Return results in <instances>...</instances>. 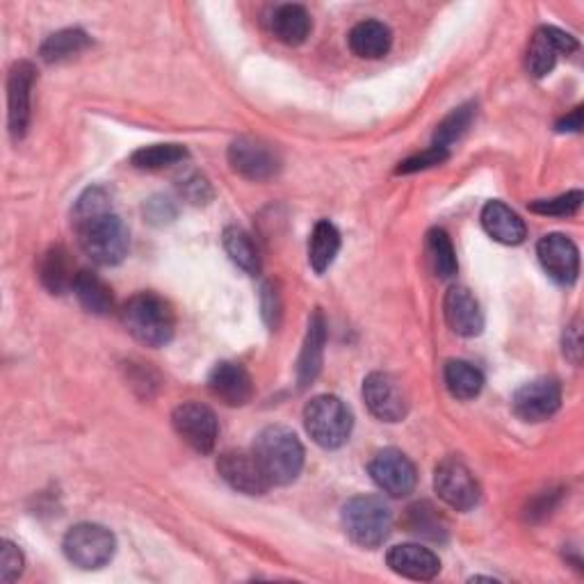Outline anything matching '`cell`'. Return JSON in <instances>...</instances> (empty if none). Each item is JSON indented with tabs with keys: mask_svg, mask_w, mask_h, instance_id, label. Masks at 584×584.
<instances>
[{
	"mask_svg": "<svg viewBox=\"0 0 584 584\" xmlns=\"http://www.w3.org/2000/svg\"><path fill=\"white\" fill-rule=\"evenodd\" d=\"M74 229L85 256L97 265H119L130 246L124 219L112 208L103 188H89L74 206Z\"/></svg>",
	"mask_w": 584,
	"mask_h": 584,
	"instance_id": "1",
	"label": "cell"
},
{
	"mask_svg": "<svg viewBox=\"0 0 584 584\" xmlns=\"http://www.w3.org/2000/svg\"><path fill=\"white\" fill-rule=\"evenodd\" d=\"M252 453L272 486L292 484L304 468V445L295 432L281 424L265 427L256 436Z\"/></svg>",
	"mask_w": 584,
	"mask_h": 584,
	"instance_id": "2",
	"label": "cell"
},
{
	"mask_svg": "<svg viewBox=\"0 0 584 584\" xmlns=\"http://www.w3.org/2000/svg\"><path fill=\"white\" fill-rule=\"evenodd\" d=\"M122 322L135 341L147 347H165L176 331L172 306L153 292H140L122 308Z\"/></svg>",
	"mask_w": 584,
	"mask_h": 584,
	"instance_id": "3",
	"label": "cell"
},
{
	"mask_svg": "<svg viewBox=\"0 0 584 584\" xmlns=\"http://www.w3.org/2000/svg\"><path fill=\"white\" fill-rule=\"evenodd\" d=\"M343 530L356 546L374 550L386 542L393 528V513L384 498L377 496H356L345 503Z\"/></svg>",
	"mask_w": 584,
	"mask_h": 584,
	"instance_id": "4",
	"label": "cell"
},
{
	"mask_svg": "<svg viewBox=\"0 0 584 584\" xmlns=\"http://www.w3.org/2000/svg\"><path fill=\"white\" fill-rule=\"evenodd\" d=\"M304 427L313 443H318L325 450H339L350 441L354 418L341 397L318 395L306 404Z\"/></svg>",
	"mask_w": 584,
	"mask_h": 584,
	"instance_id": "5",
	"label": "cell"
},
{
	"mask_svg": "<svg viewBox=\"0 0 584 584\" xmlns=\"http://www.w3.org/2000/svg\"><path fill=\"white\" fill-rule=\"evenodd\" d=\"M64 557L82 571L107 567L117 550V538L99 523H78L64 534Z\"/></svg>",
	"mask_w": 584,
	"mask_h": 584,
	"instance_id": "6",
	"label": "cell"
},
{
	"mask_svg": "<svg viewBox=\"0 0 584 584\" xmlns=\"http://www.w3.org/2000/svg\"><path fill=\"white\" fill-rule=\"evenodd\" d=\"M434 491L455 511H470L480 503V484L470 468L457 457H447L436 466Z\"/></svg>",
	"mask_w": 584,
	"mask_h": 584,
	"instance_id": "7",
	"label": "cell"
},
{
	"mask_svg": "<svg viewBox=\"0 0 584 584\" xmlns=\"http://www.w3.org/2000/svg\"><path fill=\"white\" fill-rule=\"evenodd\" d=\"M172 424L176 434L181 436L192 450L211 455L219 436V424L213 409L199 402H186L172 414Z\"/></svg>",
	"mask_w": 584,
	"mask_h": 584,
	"instance_id": "8",
	"label": "cell"
},
{
	"mask_svg": "<svg viewBox=\"0 0 584 584\" xmlns=\"http://www.w3.org/2000/svg\"><path fill=\"white\" fill-rule=\"evenodd\" d=\"M370 478L372 482L389 493L391 498H407L414 493L418 484V473L414 461L395 447H386L372 457L370 466Z\"/></svg>",
	"mask_w": 584,
	"mask_h": 584,
	"instance_id": "9",
	"label": "cell"
},
{
	"mask_svg": "<svg viewBox=\"0 0 584 584\" xmlns=\"http://www.w3.org/2000/svg\"><path fill=\"white\" fill-rule=\"evenodd\" d=\"M364 399L370 414L381 422H399L409 414V395L389 372H372L366 377Z\"/></svg>",
	"mask_w": 584,
	"mask_h": 584,
	"instance_id": "10",
	"label": "cell"
},
{
	"mask_svg": "<svg viewBox=\"0 0 584 584\" xmlns=\"http://www.w3.org/2000/svg\"><path fill=\"white\" fill-rule=\"evenodd\" d=\"M561 404V386L553 377H538L528 381L513 393V414L525 422H544L557 414Z\"/></svg>",
	"mask_w": 584,
	"mask_h": 584,
	"instance_id": "11",
	"label": "cell"
},
{
	"mask_svg": "<svg viewBox=\"0 0 584 584\" xmlns=\"http://www.w3.org/2000/svg\"><path fill=\"white\" fill-rule=\"evenodd\" d=\"M229 163L236 174L250 181H267L281 169L279 153L256 138H238L229 147Z\"/></svg>",
	"mask_w": 584,
	"mask_h": 584,
	"instance_id": "12",
	"label": "cell"
},
{
	"mask_svg": "<svg viewBox=\"0 0 584 584\" xmlns=\"http://www.w3.org/2000/svg\"><path fill=\"white\" fill-rule=\"evenodd\" d=\"M544 272L559 285H573L580 275V252L571 238L561 233L544 236L536 244Z\"/></svg>",
	"mask_w": 584,
	"mask_h": 584,
	"instance_id": "13",
	"label": "cell"
},
{
	"mask_svg": "<svg viewBox=\"0 0 584 584\" xmlns=\"http://www.w3.org/2000/svg\"><path fill=\"white\" fill-rule=\"evenodd\" d=\"M217 473L231 488L244 493V496H263V493L272 488L254 453L244 450L221 453L217 459Z\"/></svg>",
	"mask_w": 584,
	"mask_h": 584,
	"instance_id": "14",
	"label": "cell"
},
{
	"mask_svg": "<svg viewBox=\"0 0 584 584\" xmlns=\"http://www.w3.org/2000/svg\"><path fill=\"white\" fill-rule=\"evenodd\" d=\"M37 72L30 62H16L8 78V119L14 140H21L30 124V99Z\"/></svg>",
	"mask_w": 584,
	"mask_h": 584,
	"instance_id": "15",
	"label": "cell"
},
{
	"mask_svg": "<svg viewBox=\"0 0 584 584\" xmlns=\"http://www.w3.org/2000/svg\"><path fill=\"white\" fill-rule=\"evenodd\" d=\"M573 51H577V41L573 35L553 26L538 28L530 41L525 58L528 74L534 78H544L555 69V62L561 53L569 55Z\"/></svg>",
	"mask_w": 584,
	"mask_h": 584,
	"instance_id": "16",
	"label": "cell"
},
{
	"mask_svg": "<svg viewBox=\"0 0 584 584\" xmlns=\"http://www.w3.org/2000/svg\"><path fill=\"white\" fill-rule=\"evenodd\" d=\"M443 316L447 327L464 339H475L484 329V313L480 302L470 295V290L455 285L445 292Z\"/></svg>",
	"mask_w": 584,
	"mask_h": 584,
	"instance_id": "17",
	"label": "cell"
},
{
	"mask_svg": "<svg viewBox=\"0 0 584 584\" xmlns=\"http://www.w3.org/2000/svg\"><path fill=\"white\" fill-rule=\"evenodd\" d=\"M208 389L227 407H244L254 397V379L240 364L221 361L208 377Z\"/></svg>",
	"mask_w": 584,
	"mask_h": 584,
	"instance_id": "18",
	"label": "cell"
},
{
	"mask_svg": "<svg viewBox=\"0 0 584 584\" xmlns=\"http://www.w3.org/2000/svg\"><path fill=\"white\" fill-rule=\"evenodd\" d=\"M386 564L393 573L418 582L434 580L441 571V559L420 544H402L391 548L386 555Z\"/></svg>",
	"mask_w": 584,
	"mask_h": 584,
	"instance_id": "19",
	"label": "cell"
},
{
	"mask_svg": "<svg viewBox=\"0 0 584 584\" xmlns=\"http://www.w3.org/2000/svg\"><path fill=\"white\" fill-rule=\"evenodd\" d=\"M325 345H327V322L322 310L313 313V318L308 322L306 341L300 354V366H297V381L300 389L310 386L313 381L318 379L322 370V358H325Z\"/></svg>",
	"mask_w": 584,
	"mask_h": 584,
	"instance_id": "20",
	"label": "cell"
},
{
	"mask_svg": "<svg viewBox=\"0 0 584 584\" xmlns=\"http://www.w3.org/2000/svg\"><path fill=\"white\" fill-rule=\"evenodd\" d=\"M482 227L493 240L507 246L525 242V236H528L525 221L521 219V215L513 213L509 206H505L503 201H488V204L482 208Z\"/></svg>",
	"mask_w": 584,
	"mask_h": 584,
	"instance_id": "21",
	"label": "cell"
},
{
	"mask_svg": "<svg viewBox=\"0 0 584 584\" xmlns=\"http://www.w3.org/2000/svg\"><path fill=\"white\" fill-rule=\"evenodd\" d=\"M350 49L356 58L379 60L384 58L393 47V33L381 21H361L350 33Z\"/></svg>",
	"mask_w": 584,
	"mask_h": 584,
	"instance_id": "22",
	"label": "cell"
},
{
	"mask_svg": "<svg viewBox=\"0 0 584 584\" xmlns=\"http://www.w3.org/2000/svg\"><path fill=\"white\" fill-rule=\"evenodd\" d=\"M269 30L285 47H300L310 35V14L302 5H281L269 18Z\"/></svg>",
	"mask_w": 584,
	"mask_h": 584,
	"instance_id": "23",
	"label": "cell"
},
{
	"mask_svg": "<svg viewBox=\"0 0 584 584\" xmlns=\"http://www.w3.org/2000/svg\"><path fill=\"white\" fill-rule=\"evenodd\" d=\"M39 279L51 295H64L66 290L74 288V265L64 246H51V250L43 254L39 263Z\"/></svg>",
	"mask_w": 584,
	"mask_h": 584,
	"instance_id": "24",
	"label": "cell"
},
{
	"mask_svg": "<svg viewBox=\"0 0 584 584\" xmlns=\"http://www.w3.org/2000/svg\"><path fill=\"white\" fill-rule=\"evenodd\" d=\"M72 290L78 297L80 306L87 313H92V316H110L112 308H115V297H112V290L107 288V283L94 272H87V269H80L76 275Z\"/></svg>",
	"mask_w": 584,
	"mask_h": 584,
	"instance_id": "25",
	"label": "cell"
},
{
	"mask_svg": "<svg viewBox=\"0 0 584 584\" xmlns=\"http://www.w3.org/2000/svg\"><path fill=\"white\" fill-rule=\"evenodd\" d=\"M341 252V233L333 227L331 221L322 219L316 224V229L310 233L308 240V263L316 269L318 275L327 272L331 263L335 261Z\"/></svg>",
	"mask_w": 584,
	"mask_h": 584,
	"instance_id": "26",
	"label": "cell"
},
{
	"mask_svg": "<svg viewBox=\"0 0 584 584\" xmlns=\"http://www.w3.org/2000/svg\"><path fill=\"white\" fill-rule=\"evenodd\" d=\"M443 379L447 391L457 399H473L484 389V374L473 364L459 361V358L445 364Z\"/></svg>",
	"mask_w": 584,
	"mask_h": 584,
	"instance_id": "27",
	"label": "cell"
},
{
	"mask_svg": "<svg viewBox=\"0 0 584 584\" xmlns=\"http://www.w3.org/2000/svg\"><path fill=\"white\" fill-rule=\"evenodd\" d=\"M89 43H92V39H89L87 33H82L78 28L60 30L41 43L39 55L47 64H58V62L80 55L85 49H89Z\"/></svg>",
	"mask_w": 584,
	"mask_h": 584,
	"instance_id": "28",
	"label": "cell"
},
{
	"mask_svg": "<svg viewBox=\"0 0 584 584\" xmlns=\"http://www.w3.org/2000/svg\"><path fill=\"white\" fill-rule=\"evenodd\" d=\"M427 261L439 279H453L459 269L457 254L450 236L443 229H432L427 233Z\"/></svg>",
	"mask_w": 584,
	"mask_h": 584,
	"instance_id": "29",
	"label": "cell"
},
{
	"mask_svg": "<svg viewBox=\"0 0 584 584\" xmlns=\"http://www.w3.org/2000/svg\"><path fill=\"white\" fill-rule=\"evenodd\" d=\"M221 242H224V250H227L229 258L240 269H244L246 275L261 272V256H258V250H256V244H254L250 233L238 229V227H229L227 231H224Z\"/></svg>",
	"mask_w": 584,
	"mask_h": 584,
	"instance_id": "30",
	"label": "cell"
},
{
	"mask_svg": "<svg viewBox=\"0 0 584 584\" xmlns=\"http://www.w3.org/2000/svg\"><path fill=\"white\" fill-rule=\"evenodd\" d=\"M188 158V149L183 144H151L138 149L130 155V165L144 172H158L165 167H174Z\"/></svg>",
	"mask_w": 584,
	"mask_h": 584,
	"instance_id": "31",
	"label": "cell"
},
{
	"mask_svg": "<svg viewBox=\"0 0 584 584\" xmlns=\"http://www.w3.org/2000/svg\"><path fill=\"white\" fill-rule=\"evenodd\" d=\"M407 530L420 538H430V542H445L447 536L443 516L430 503H416L414 507H409Z\"/></svg>",
	"mask_w": 584,
	"mask_h": 584,
	"instance_id": "32",
	"label": "cell"
},
{
	"mask_svg": "<svg viewBox=\"0 0 584 584\" xmlns=\"http://www.w3.org/2000/svg\"><path fill=\"white\" fill-rule=\"evenodd\" d=\"M473 117H475V105H473V103H466V105H459L457 110H453L450 115H447V117L436 126L434 144H432V147H439V149L450 151V147H453V144L461 138V135L468 130V126L473 124Z\"/></svg>",
	"mask_w": 584,
	"mask_h": 584,
	"instance_id": "33",
	"label": "cell"
},
{
	"mask_svg": "<svg viewBox=\"0 0 584 584\" xmlns=\"http://www.w3.org/2000/svg\"><path fill=\"white\" fill-rule=\"evenodd\" d=\"M582 192L580 190H573V192H567V194H559L555 199H544V201H534V204L530 206L532 213H538V215H550V217H569V215H575L582 206Z\"/></svg>",
	"mask_w": 584,
	"mask_h": 584,
	"instance_id": "34",
	"label": "cell"
},
{
	"mask_svg": "<svg viewBox=\"0 0 584 584\" xmlns=\"http://www.w3.org/2000/svg\"><path fill=\"white\" fill-rule=\"evenodd\" d=\"M178 190H181V196L188 199L190 204L194 206H204L213 199V188L201 174H188L181 178V183H178Z\"/></svg>",
	"mask_w": 584,
	"mask_h": 584,
	"instance_id": "35",
	"label": "cell"
},
{
	"mask_svg": "<svg viewBox=\"0 0 584 584\" xmlns=\"http://www.w3.org/2000/svg\"><path fill=\"white\" fill-rule=\"evenodd\" d=\"M26 567L24 553H21L12 542H3V548H0V580L3 582H14L21 577Z\"/></svg>",
	"mask_w": 584,
	"mask_h": 584,
	"instance_id": "36",
	"label": "cell"
},
{
	"mask_svg": "<svg viewBox=\"0 0 584 584\" xmlns=\"http://www.w3.org/2000/svg\"><path fill=\"white\" fill-rule=\"evenodd\" d=\"M447 158H450V151L439 149V147H432V149L422 151L420 155H414V158L404 161V163L397 167V174H414V172H420V169H430V167H436V165L445 163Z\"/></svg>",
	"mask_w": 584,
	"mask_h": 584,
	"instance_id": "37",
	"label": "cell"
},
{
	"mask_svg": "<svg viewBox=\"0 0 584 584\" xmlns=\"http://www.w3.org/2000/svg\"><path fill=\"white\" fill-rule=\"evenodd\" d=\"M261 306H263L265 322L272 327V331H275L279 327V320H281V295H279V290L275 288V283H265L263 285Z\"/></svg>",
	"mask_w": 584,
	"mask_h": 584,
	"instance_id": "38",
	"label": "cell"
},
{
	"mask_svg": "<svg viewBox=\"0 0 584 584\" xmlns=\"http://www.w3.org/2000/svg\"><path fill=\"white\" fill-rule=\"evenodd\" d=\"M144 213H147L149 221H153V224H165V221H172L176 217L174 204L169 199H163V196L151 199L149 204L144 206Z\"/></svg>",
	"mask_w": 584,
	"mask_h": 584,
	"instance_id": "39",
	"label": "cell"
},
{
	"mask_svg": "<svg viewBox=\"0 0 584 584\" xmlns=\"http://www.w3.org/2000/svg\"><path fill=\"white\" fill-rule=\"evenodd\" d=\"M580 352H582V333H580V325L573 322L564 331V354L577 366L580 364Z\"/></svg>",
	"mask_w": 584,
	"mask_h": 584,
	"instance_id": "40",
	"label": "cell"
},
{
	"mask_svg": "<svg viewBox=\"0 0 584 584\" xmlns=\"http://www.w3.org/2000/svg\"><path fill=\"white\" fill-rule=\"evenodd\" d=\"M580 128H582V107H580V105L571 112V115H567L564 119H561V122L557 124V130H559V132H564V130H569V132H577Z\"/></svg>",
	"mask_w": 584,
	"mask_h": 584,
	"instance_id": "41",
	"label": "cell"
}]
</instances>
